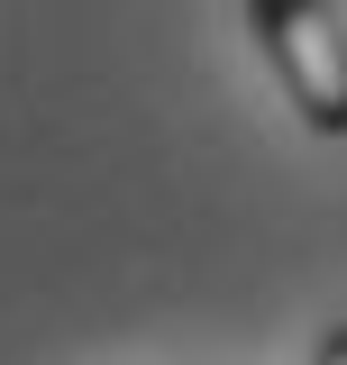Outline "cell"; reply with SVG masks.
<instances>
[{"label": "cell", "instance_id": "6da1fadb", "mask_svg": "<svg viewBox=\"0 0 347 365\" xmlns=\"http://www.w3.org/2000/svg\"><path fill=\"white\" fill-rule=\"evenodd\" d=\"M247 28H256L274 83L293 91L302 128L347 137V28L329 0H247Z\"/></svg>", "mask_w": 347, "mask_h": 365}, {"label": "cell", "instance_id": "7a4b0ae2", "mask_svg": "<svg viewBox=\"0 0 347 365\" xmlns=\"http://www.w3.org/2000/svg\"><path fill=\"white\" fill-rule=\"evenodd\" d=\"M311 365H347V319L329 329V338H320V356H311Z\"/></svg>", "mask_w": 347, "mask_h": 365}]
</instances>
